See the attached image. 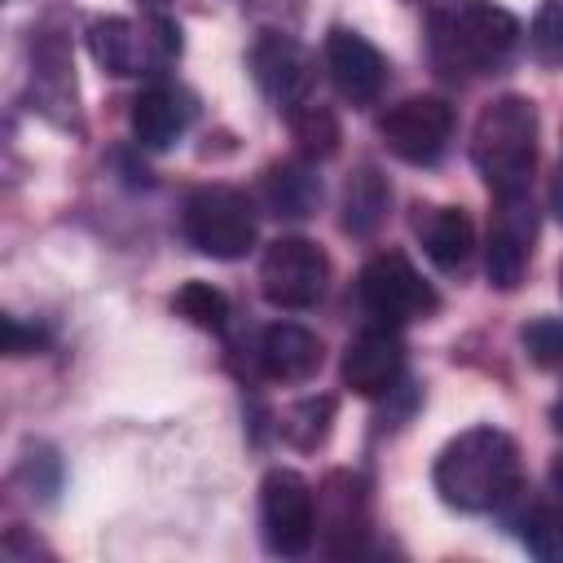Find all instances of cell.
Listing matches in <instances>:
<instances>
[{
  "label": "cell",
  "instance_id": "8fae6325",
  "mask_svg": "<svg viewBox=\"0 0 563 563\" xmlns=\"http://www.w3.org/2000/svg\"><path fill=\"white\" fill-rule=\"evenodd\" d=\"M251 70H255V84L260 92L282 110V114H295L299 106H308V92H312V79H317V66L308 57V48L282 31H264L251 48Z\"/></svg>",
  "mask_w": 563,
  "mask_h": 563
},
{
  "label": "cell",
  "instance_id": "5bb4252c",
  "mask_svg": "<svg viewBox=\"0 0 563 563\" xmlns=\"http://www.w3.org/2000/svg\"><path fill=\"white\" fill-rule=\"evenodd\" d=\"M325 361L321 339L308 325L295 321H273L268 330H260L255 343V369L268 383H308Z\"/></svg>",
  "mask_w": 563,
  "mask_h": 563
},
{
  "label": "cell",
  "instance_id": "83f0119b",
  "mask_svg": "<svg viewBox=\"0 0 563 563\" xmlns=\"http://www.w3.org/2000/svg\"><path fill=\"white\" fill-rule=\"evenodd\" d=\"M550 501L563 506V453H559L554 466H550Z\"/></svg>",
  "mask_w": 563,
  "mask_h": 563
},
{
  "label": "cell",
  "instance_id": "ba28073f",
  "mask_svg": "<svg viewBox=\"0 0 563 563\" xmlns=\"http://www.w3.org/2000/svg\"><path fill=\"white\" fill-rule=\"evenodd\" d=\"M330 260L312 238H277L260 260V290L273 308L303 312L325 295Z\"/></svg>",
  "mask_w": 563,
  "mask_h": 563
},
{
  "label": "cell",
  "instance_id": "603a6c76",
  "mask_svg": "<svg viewBox=\"0 0 563 563\" xmlns=\"http://www.w3.org/2000/svg\"><path fill=\"white\" fill-rule=\"evenodd\" d=\"M290 119V128H295V141H299V150L308 154V158H330L334 150H339V123H334V114L325 110V106H299L295 114H286Z\"/></svg>",
  "mask_w": 563,
  "mask_h": 563
},
{
  "label": "cell",
  "instance_id": "d4e9b609",
  "mask_svg": "<svg viewBox=\"0 0 563 563\" xmlns=\"http://www.w3.org/2000/svg\"><path fill=\"white\" fill-rule=\"evenodd\" d=\"M532 57L545 66H563V0H545L528 26Z\"/></svg>",
  "mask_w": 563,
  "mask_h": 563
},
{
  "label": "cell",
  "instance_id": "f1b7e54d",
  "mask_svg": "<svg viewBox=\"0 0 563 563\" xmlns=\"http://www.w3.org/2000/svg\"><path fill=\"white\" fill-rule=\"evenodd\" d=\"M141 4H150V9H158V4H167V0H141Z\"/></svg>",
  "mask_w": 563,
  "mask_h": 563
},
{
  "label": "cell",
  "instance_id": "8992f818",
  "mask_svg": "<svg viewBox=\"0 0 563 563\" xmlns=\"http://www.w3.org/2000/svg\"><path fill=\"white\" fill-rule=\"evenodd\" d=\"M260 532L264 545L282 559H299L312 550L317 537V501H312V484L299 471L273 466L260 484Z\"/></svg>",
  "mask_w": 563,
  "mask_h": 563
},
{
  "label": "cell",
  "instance_id": "5b68a950",
  "mask_svg": "<svg viewBox=\"0 0 563 563\" xmlns=\"http://www.w3.org/2000/svg\"><path fill=\"white\" fill-rule=\"evenodd\" d=\"M356 299L374 325H391V330L409 321H427L440 308L435 286L400 251H378L365 260V268L356 273Z\"/></svg>",
  "mask_w": 563,
  "mask_h": 563
},
{
  "label": "cell",
  "instance_id": "6da1fadb",
  "mask_svg": "<svg viewBox=\"0 0 563 563\" xmlns=\"http://www.w3.org/2000/svg\"><path fill=\"white\" fill-rule=\"evenodd\" d=\"M431 479L440 501L453 510H466V515L501 510L506 501L519 497V484H523L519 444L501 427H471L440 449Z\"/></svg>",
  "mask_w": 563,
  "mask_h": 563
},
{
  "label": "cell",
  "instance_id": "7a4b0ae2",
  "mask_svg": "<svg viewBox=\"0 0 563 563\" xmlns=\"http://www.w3.org/2000/svg\"><path fill=\"white\" fill-rule=\"evenodd\" d=\"M519 35V18L493 0H440L431 9V62L453 79H475L506 66Z\"/></svg>",
  "mask_w": 563,
  "mask_h": 563
},
{
  "label": "cell",
  "instance_id": "ac0fdd59",
  "mask_svg": "<svg viewBox=\"0 0 563 563\" xmlns=\"http://www.w3.org/2000/svg\"><path fill=\"white\" fill-rule=\"evenodd\" d=\"M260 202L268 207V216H282V220H308L321 202V180L308 163L299 158H286V163H273L264 167L260 176Z\"/></svg>",
  "mask_w": 563,
  "mask_h": 563
},
{
  "label": "cell",
  "instance_id": "7402d4cb",
  "mask_svg": "<svg viewBox=\"0 0 563 563\" xmlns=\"http://www.w3.org/2000/svg\"><path fill=\"white\" fill-rule=\"evenodd\" d=\"M172 308H176V317H185L189 325H198V330H224V321H229V299H224V290H216L211 282H185L176 295H172Z\"/></svg>",
  "mask_w": 563,
  "mask_h": 563
},
{
  "label": "cell",
  "instance_id": "7c38bea8",
  "mask_svg": "<svg viewBox=\"0 0 563 563\" xmlns=\"http://www.w3.org/2000/svg\"><path fill=\"white\" fill-rule=\"evenodd\" d=\"M325 75L334 84V92L347 106H374L387 88V57L347 26H330L325 35Z\"/></svg>",
  "mask_w": 563,
  "mask_h": 563
},
{
  "label": "cell",
  "instance_id": "9a60e30c",
  "mask_svg": "<svg viewBox=\"0 0 563 563\" xmlns=\"http://www.w3.org/2000/svg\"><path fill=\"white\" fill-rule=\"evenodd\" d=\"M194 119V101L189 92L172 88V84H150L132 97V110H128V123H132V136L136 145L145 150H167L185 136Z\"/></svg>",
  "mask_w": 563,
  "mask_h": 563
},
{
  "label": "cell",
  "instance_id": "d6986e66",
  "mask_svg": "<svg viewBox=\"0 0 563 563\" xmlns=\"http://www.w3.org/2000/svg\"><path fill=\"white\" fill-rule=\"evenodd\" d=\"M387 202H391V185H387V176H383L374 163H361V167L347 176V185H343V216H339L343 233H352V238H369V233L383 224Z\"/></svg>",
  "mask_w": 563,
  "mask_h": 563
},
{
  "label": "cell",
  "instance_id": "30bf717a",
  "mask_svg": "<svg viewBox=\"0 0 563 563\" xmlns=\"http://www.w3.org/2000/svg\"><path fill=\"white\" fill-rule=\"evenodd\" d=\"M378 136L396 158H405L413 167H431V163H440V154L453 141V106L444 97H427V92L405 97L378 119Z\"/></svg>",
  "mask_w": 563,
  "mask_h": 563
},
{
  "label": "cell",
  "instance_id": "44dd1931",
  "mask_svg": "<svg viewBox=\"0 0 563 563\" xmlns=\"http://www.w3.org/2000/svg\"><path fill=\"white\" fill-rule=\"evenodd\" d=\"M519 537L523 545L545 559V563H563V506L554 501H532L523 515H519Z\"/></svg>",
  "mask_w": 563,
  "mask_h": 563
},
{
  "label": "cell",
  "instance_id": "277c9868",
  "mask_svg": "<svg viewBox=\"0 0 563 563\" xmlns=\"http://www.w3.org/2000/svg\"><path fill=\"white\" fill-rule=\"evenodd\" d=\"M180 233L198 255L242 260L255 246V207L233 185H198L180 207Z\"/></svg>",
  "mask_w": 563,
  "mask_h": 563
},
{
  "label": "cell",
  "instance_id": "52a82bcc",
  "mask_svg": "<svg viewBox=\"0 0 563 563\" xmlns=\"http://www.w3.org/2000/svg\"><path fill=\"white\" fill-rule=\"evenodd\" d=\"M88 53L106 75L123 79L141 75L145 66H167L180 53V31L167 18H154L150 26H136L128 18H97L88 26Z\"/></svg>",
  "mask_w": 563,
  "mask_h": 563
},
{
  "label": "cell",
  "instance_id": "e0dca14e",
  "mask_svg": "<svg viewBox=\"0 0 563 563\" xmlns=\"http://www.w3.org/2000/svg\"><path fill=\"white\" fill-rule=\"evenodd\" d=\"M422 216L413 220L418 229V242L427 251V260L444 273H457L471 251H475V224L462 207H418Z\"/></svg>",
  "mask_w": 563,
  "mask_h": 563
},
{
  "label": "cell",
  "instance_id": "9c48e42d",
  "mask_svg": "<svg viewBox=\"0 0 563 563\" xmlns=\"http://www.w3.org/2000/svg\"><path fill=\"white\" fill-rule=\"evenodd\" d=\"M537 246V207L532 194H497L488 216V246H484V273L497 290H515L528 277Z\"/></svg>",
  "mask_w": 563,
  "mask_h": 563
},
{
  "label": "cell",
  "instance_id": "2e32d148",
  "mask_svg": "<svg viewBox=\"0 0 563 563\" xmlns=\"http://www.w3.org/2000/svg\"><path fill=\"white\" fill-rule=\"evenodd\" d=\"M317 506H321L317 528H325V550L356 554L361 537H365V484L352 471H334V475H325Z\"/></svg>",
  "mask_w": 563,
  "mask_h": 563
},
{
  "label": "cell",
  "instance_id": "f546056e",
  "mask_svg": "<svg viewBox=\"0 0 563 563\" xmlns=\"http://www.w3.org/2000/svg\"><path fill=\"white\" fill-rule=\"evenodd\" d=\"M559 295H563V264H559Z\"/></svg>",
  "mask_w": 563,
  "mask_h": 563
},
{
  "label": "cell",
  "instance_id": "3957f363",
  "mask_svg": "<svg viewBox=\"0 0 563 563\" xmlns=\"http://www.w3.org/2000/svg\"><path fill=\"white\" fill-rule=\"evenodd\" d=\"M471 158L493 198L528 189L537 167V106L519 92L493 97L471 128Z\"/></svg>",
  "mask_w": 563,
  "mask_h": 563
},
{
  "label": "cell",
  "instance_id": "4316f807",
  "mask_svg": "<svg viewBox=\"0 0 563 563\" xmlns=\"http://www.w3.org/2000/svg\"><path fill=\"white\" fill-rule=\"evenodd\" d=\"M550 211H554L559 224H563V163H559V172H554V180H550Z\"/></svg>",
  "mask_w": 563,
  "mask_h": 563
},
{
  "label": "cell",
  "instance_id": "ffe728a7",
  "mask_svg": "<svg viewBox=\"0 0 563 563\" xmlns=\"http://www.w3.org/2000/svg\"><path fill=\"white\" fill-rule=\"evenodd\" d=\"M330 422H334V400H330V396H303V400H295V405L282 413V435H286L295 449L312 453L317 444H325Z\"/></svg>",
  "mask_w": 563,
  "mask_h": 563
},
{
  "label": "cell",
  "instance_id": "cb8c5ba5",
  "mask_svg": "<svg viewBox=\"0 0 563 563\" xmlns=\"http://www.w3.org/2000/svg\"><path fill=\"white\" fill-rule=\"evenodd\" d=\"M519 347L541 369H563V317H532L519 325Z\"/></svg>",
  "mask_w": 563,
  "mask_h": 563
},
{
  "label": "cell",
  "instance_id": "4fadbf2b",
  "mask_svg": "<svg viewBox=\"0 0 563 563\" xmlns=\"http://www.w3.org/2000/svg\"><path fill=\"white\" fill-rule=\"evenodd\" d=\"M343 383L356 396H387L396 391L400 374H405V347L396 339L391 325H365L361 334L347 339L343 347V365H339Z\"/></svg>",
  "mask_w": 563,
  "mask_h": 563
},
{
  "label": "cell",
  "instance_id": "484cf974",
  "mask_svg": "<svg viewBox=\"0 0 563 563\" xmlns=\"http://www.w3.org/2000/svg\"><path fill=\"white\" fill-rule=\"evenodd\" d=\"M40 343H44L40 330H22L18 317H4V352H9V356H26V352H35Z\"/></svg>",
  "mask_w": 563,
  "mask_h": 563
}]
</instances>
